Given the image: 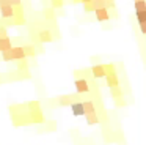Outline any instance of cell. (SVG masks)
<instances>
[{"label": "cell", "instance_id": "18", "mask_svg": "<svg viewBox=\"0 0 146 145\" xmlns=\"http://www.w3.org/2000/svg\"><path fill=\"white\" fill-rule=\"evenodd\" d=\"M0 5H11V6H17L22 5L21 0H0Z\"/></svg>", "mask_w": 146, "mask_h": 145}, {"label": "cell", "instance_id": "9", "mask_svg": "<svg viewBox=\"0 0 146 145\" xmlns=\"http://www.w3.org/2000/svg\"><path fill=\"white\" fill-rule=\"evenodd\" d=\"M71 110H72V113H74L76 117L85 115V110H83V104H82V101H79V103H76V101H74V103L71 104Z\"/></svg>", "mask_w": 146, "mask_h": 145}, {"label": "cell", "instance_id": "19", "mask_svg": "<svg viewBox=\"0 0 146 145\" xmlns=\"http://www.w3.org/2000/svg\"><path fill=\"white\" fill-rule=\"evenodd\" d=\"M63 5H64L63 0H52V6H54V8H61Z\"/></svg>", "mask_w": 146, "mask_h": 145}, {"label": "cell", "instance_id": "6", "mask_svg": "<svg viewBox=\"0 0 146 145\" xmlns=\"http://www.w3.org/2000/svg\"><path fill=\"white\" fill-rule=\"evenodd\" d=\"M105 77H107L108 87H118V85H119V77H118L116 71H111V72H108V74H105Z\"/></svg>", "mask_w": 146, "mask_h": 145}, {"label": "cell", "instance_id": "12", "mask_svg": "<svg viewBox=\"0 0 146 145\" xmlns=\"http://www.w3.org/2000/svg\"><path fill=\"white\" fill-rule=\"evenodd\" d=\"M82 104H83V110H85V113L96 112V106H94V103H93L91 99H88V101H82Z\"/></svg>", "mask_w": 146, "mask_h": 145}, {"label": "cell", "instance_id": "24", "mask_svg": "<svg viewBox=\"0 0 146 145\" xmlns=\"http://www.w3.org/2000/svg\"><path fill=\"white\" fill-rule=\"evenodd\" d=\"M80 2V0H74V3H79Z\"/></svg>", "mask_w": 146, "mask_h": 145}, {"label": "cell", "instance_id": "14", "mask_svg": "<svg viewBox=\"0 0 146 145\" xmlns=\"http://www.w3.org/2000/svg\"><path fill=\"white\" fill-rule=\"evenodd\" d=\"M133 8H135V11H143V9H146V2L145 0H133Z\"/></svg>", "mask_w": 146, "mask_h": 145}, {"label": "cell", "instance_id": "21", "mask_svg": "<svg viewBox=\"0 0 146 145\" xmlns=\"http://www.w3.org/2000/svg\"><path fill=\"white\" fill-rule=\"evenodd\" d=\"M115 99H116V106H126V101H124V98H123V96L115 98Z\"/></svg>", "mask_w": 146, "mask_h": 145}, {"label": "cell", "instance_id": "5", "mask_svg": "<svg viewBox=\"0 0 146 145\" xmlns=\"http://www.w3.org/2000/svg\"><path fill=\"white\" fill-rule=\"evenodd\" d=\"M135 16H137L138 24H140L141 33H146V9H143V11H135Z\"/></svg>", "mask_w": 146, "mask_h": 145}, {"label": "cell", "instance_id": "20", "mask_svg": "<svg viewBox=\"0 0 146 145\" xmlns=\"http://www.w3.org/2000/svg\"><path fill=\"white\" fill-rule=\"evenodd\" d=\"M104 68H105V72H111V71H115V65H111V63H108V65H104Z\"/></svg>", "mask_w": 146, "mask_h": 145}, {"label": "cell", "instance_id": "13", "mask_svg": "<svg viewBox=\"0 0 146 145\" xmlns=\"http://www.w3.org/2000/svg\"><path fill=\"white\" fill-rule=\"evenodd\" d=\"M11 47V40L8 36H3V38H0V52L2 50H7Z\"/></svg>", "mask_w": 146, "mask_h": 145}, {"label": "cell", "instance_id": "3", "mask_svg": "<svg viewBox=\"0 0 146 145\" xmlns=\"http://www.w3.org/2000/svg\"><path fill=\"white\" fill-rule=\"evenodd\" d=\"M0 14H2L3 19H14V6L0 5Z\"/></svg>", "mask_w": 146, "mask_h": 145}, {"label": "cell", "instance_id": "22", "mask_svg": "<svg viewBox=\"0 0 146 145\" xmlns=\"http://www.w3.org/2000/svg\"><path fill=\"white\" fill-rule=\"evenodd\" d=\"M3 36H8L7 28H5V27H0V38H3Z\"/></svg>", "mask_w": 146, "mask_h": 145}, {"label": "cell", "instance_id": "17", "mask_svg": "<svg viewBox=\"0 0 146 145\" xmlns=\"http://www.w3.org/2000/svg\"><path fill=\"white\" fill-rule=\"evenodd\" d=\"M17 69L19 71H29V63L25 62V58H21V60H17Z\"/></svg>", "mask_w": 146, "mask_h": 145}, {"label": "cell", "instance_id": "8", "mask_svg": "<svg viewBox=\"0 0 146 145\" xmlns=\"http://www.w3.org/2000/svg\"><path fill=\"white\" fill-rule=\"evenodd\" d=\"M74 99H77V95H63V96L58 98V104L60 106H71Z\"/></svg>", "mask_w": 146, "mask_h": 145}, {"label": "cell", "instance_id": "15", "mask_svg": "<svg viewBox=\"0 0 146 145\" xmlns=\"http://www.w3.org/2000/svg\"><path fill=\"white\" fill-rule=\"evenodd\" d=\"M22 47H24V54H25V57H35L36 55L35 46H22Z\"/></svg>", "mask_w": 146, "mask_h": 145}, {"label": "cell", "instance_id": "11", "mask_svg": "<svg viewBox=\"0 0 146 145\" xmlns=\"http://www.w3.org/2000/svg\"><path fill=\"white\" fill-rule=\"evenodd\" d=\"M38 38H39L41 43H50V41H54V36H52L50 30H41L38 35Z\"/></svg>", "mask_w": 146, "mask_h": 145}, {"label": "cell", "instance_id": "2", "mask_svg": "<svg viewBox=\"0 0 146 145\" xmlns=\"http://www.w3.org/2000/svg\"><path fill=\"white\" fill-rule=\"evenodd\" d=\"M76 91L79 95H82V93H88L90 91V84H88V81H86L85 77H82V79H76Z\"/></svg>", "mask_w": 146, "mask_h": 145}, {"label": "cell", "instance_id": "1", "mask_svg": "<svg viewBox=\"0 0 146 145\" xmlns=\"http://www.w3.org/2000/svg\"><path fill=\"white\" fill-rule=\"evenodd\" d=\"M2 58H3V62H13V60L25 58L24 47L22 46H11L10 49L2 50Z\"/></svg>", "mask_w": 146, "mask_h": 145}, {"label": "cell", "instance_id": "16", "mask_svg": "<svg viewBox=\"0 0 146 145\" xmlns=\"http://www.w3.org/2000/svg\"><path fill=\"white\" fill-rule=\"evenodd\" d=\"M110 93H111V98H119L123 96V90H121V87L118 85V87H110Z\"/></svg>", "mask_w": 146, "mask_h": 145}, {"label": "cell", "instance_id": "10", "mask_svg": "<svg viewBox=\"0 0 146 145\" xmlns=\"http://www.w3.org/2000/svg\"><path fill=\"white\" fill-rule=\"evenodd\" d=\"M85 118L88 125H99L101 123V118H99L98 112H91V113H85Z\"/></svg>", "mask_w": 146, "mask_h": 145}, {"label": "cell", "instance_id": "4", "mask_svg": "<svg viewBox=\"0 0 146 145\" xmlns=\"http://www.w3.org/2000/svg\"><path fill=\"white\" fill-rule=\"evenodd\" d=\"M94 14H96V19L99 22H104V21H108L110 19V13H108V8H98L94 9Z\"/></svg>", "mask_w": 146, "mask_h": 145}, {"label": "cell", "instance_id": "7", "mask_svg": "<svg viewBox=\"0 0 146 145\" xmlns=\"http://www.w3.org/2000/svg\"><path fill=\"white\" fill-rule=\"evenodd\" d=\"M91 74H93V77H96V79H101V77H105V68H104V65H94L91 68Z\"/></svg>", "mask_w": 146, "mask_h": 145}, {"label": "cell", "instance_id": "23", "mask_svg": "<svg viewBox=\"0 0 146 145\" xmlns=\"http://www.w3.org/2000/svg\"><path fill=\"white\" fill-rule=\"evenodd\" d=\"M82 3H88V2H91V0H80Z\"/></svg>", "mask_w": 146, "mask_h": 145}]
</instances>
